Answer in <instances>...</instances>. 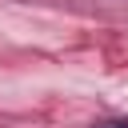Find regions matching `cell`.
I'll return each instance as SVG.
<instances>
[{"label":"cell","mask_w":128,"mask_h":128,"mask_svg":"<svg viewBox=\"0 0 128 128\" xmlns=\"http://www.w3.org/2000/svg\"><path fill=\"white\" fill-rule=\"evenodd\" d=\"M96 128H128V116H116V120H100Z\"/></svg>","instance_id":"6da1fadb"}]
</instances>
